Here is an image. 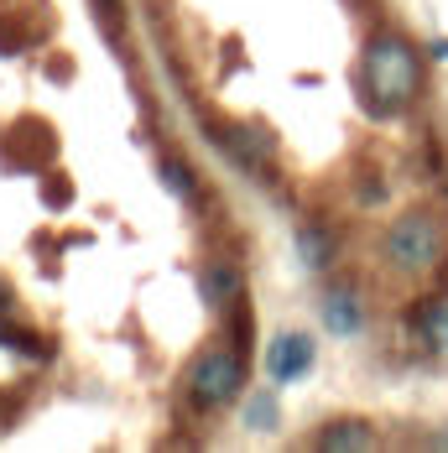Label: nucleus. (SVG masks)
Segmentation results:
<instances>
[{
	"mask_svg": "<svg viewBox=\"0 0 448 453\" xmlns=\"http://www.w3.org/2000/svg\"><path fill=\"white\" fill-rule=\"evenodd\" d=\"M448 250V234H444V219L433 214H406L402 225L386 234V256L397 272H433Z\"/></svg>",
	"mask_w": 448,
	"mask_h": 453,
	"instance_id": "obj_2",
	"label": "nucleus"
},
{
	"mask_svg": "<svg viewBox=\"0 0 448 453\" xmlns=\"http://www.w3.org/2000/svg\"><path fill=\"white\" fill-rule=\"evenodd\" d=\"M245 427H276V402L271 396H256L251 411H245Z\"/></svg>",
	"mask_w": 448,
	"mask_h": 453,
	"instance_id": "obj_11",
	"label": "nucleus"
},
{
	"mask_svg": "<svg viewBox=\"0 0 448 453\" xmlns=\"http://www.w3.org/2000/svg\"><path fill=\"white\" fill-rule=\"evenodd\" d=\"M417 84H422V68H417V52L402 37H375L365 47V94L375 99V110L412 104Z\"/></svg>",
	"mask_w": 448,
	"mask_h": 453,
	"instance_id": "obj_1",
	"label": "nucleus"
},
{
	"mask_svg": "<svg viewBox=\"0 0 448 453\" xmlns=\"http://www.w3.org/2000/svg\"><path fill=\"white\" fill-rule=\"evenodd\" d=\"M417 334H422L428 344L448 349V303H422V308H417Z\"/></svg>",
	"mask_w": 448,
	"mask_h": 453,
	"instance_id": "obj_8",
	"label": "nucleus"
},
{
	"mask_svg": "<svg viewBox=\"0 0 448 453\" xmlns=\"http://www.w3.org/2000/svg\"><path fill=\"white\" fill-rule=\"evenodd\" d=\"M438 443H444V449H448V433H444V438H438Z\"/></svg>",
	"mask_w": 448,
	"mask_h": 453,
	"instance_id": "obj_12",
	"label": "nucleus"
},
{
	"mask_svg": "<svg viewBox=\"0 0 448 453\" xmlns=\"http://www.w3.org/2000/svg\"><path fill=\"white\" fill-rule=\"evenodd\" d=\"M162 178H167V188H173V193H182V198H193V188H198V182H193V173H188L182 162H167V167H162Z\"/></svg>",
	"mask_w": 448,
	"mask_h": 453,
	"instance_id": "obj_10",
	"label": "nucleus"
},
{
	"mask_svg": "<svg viewBox=\"0 0 448 453\" xmlns=\"http://www.w3.org/2000/svg\"><path fill=\"white\" fill-rule=\"evenodd\" d=\"M297 250H303V261H308V266H328V234H323L318 225L297 229Z\"/></svg>",
	"mask_w": 448,
	"mask_h": 453,
	"instance_id": "obj_9",
	"label": "nucleus"
},
{
	"mask_svg": "<svg viewBox=\"0 0 448 453\" xmlns=\"http://www.w3.org/2000/svg\"><path fill=\"white\" fill-rule=\"evenodd\" d=\"M318 449L328 453H344V449H375V438H370V427L365 422H328L323 433L313 438Z\"/></svg>",
	"mask_w": 448,
	"mask_h": 453,
	"instance_id": "obj_6",
	"label": "nucleus"
},
{
	"mask_svg": "<svg viewBox=\"0 0 448 453\" xmlns=\"http://www.w3.org/2000/svg\"><path fill=\"white\" fill-rule=\"evenodd\" d=\"M240 386H245V349L240 344H229V349L220 344V349L198 355L193 370H188V396L198 407H224Z\"/></svg>",
	"mask_w": 448,
	"mask_h": 453,
	"instance_id": "obj_3",
	"label": "nucleus"
},
{
	"mask_svg": "<svg viewBox=\"0 0 448 453\" xmlns=\"http://www.w3.org/2000/svg\"><path fill=\"white\" fill-rule=\"evenodd\" d=\"M323 323H328V334H355L359 328V303L350 292H328L323 297Z\"/></svg>",
	"mask_w": 448,
	"mask_h": 453,
	"instance_id": "obj_7",
	"label": "nucleus"
},
{
	"mask_svg": "<svg viewBox=\"0 0 448 453\" xmlns=\"http://www.w3.org/2000/svg\"><path fill=\"white\" fill-rule=\"evenodd\" d=\"M204 303H209V308L240 303V272H235L229 261H214V266H209V276H204Z\"/></svg>",
	"mask_w": 448,
	"mask_h": 453,
	"instance_id": "obj_5",
	"label": "nucleus"
},
{
	"mask_svg": "<svg viewBox=\"0 0 448 453\" xmlns=\"http://www.w3.org/2000/svg\"><path fill=\"white\" fill-rule=\"evenodd\" d=\"M308 370H313V339L308 334H282V339L266 344V375L276 386H287V380H297Z\"/></svg>",
	"mask_w": 448,
	"mask_h": 453,
	"instance_id": "obj_4",
	"label": "nucleus"
}]
</instances>
